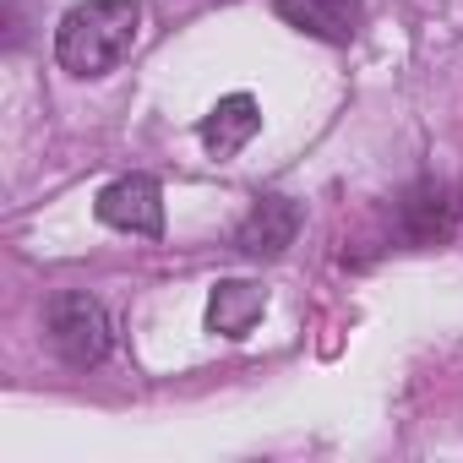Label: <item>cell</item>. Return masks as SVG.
Listing matches in <instances>:
<instances>
[{"mask_svg":"<svg viewBox=\"0 0 463 463\" xmlns=\"http://www.w3.org/2000/svg\"><path fill=\"white\" fill-rule=\"evenodd\" d=\"M458 229V191L441 180H420L398 202V235L409 246H436Z\"/></svg>","mask_w":463,"mask_h":463,"instance_id":"4","label":"cell"},{"mask_svg":"<svg viewBox=\"0 0 463 463\" xmlns=\"http://www.w3.org/2000/svg\"><path fill=\"white\" fill-rule=\"evenodd\" d=\"M273 12L322 44H349L365 23V0H273Z\"/></svg>","mask_w":463,"mask_h":463,"instance_id":"5","label":"cell"},{"mask_svg":"<svg viewBox=\"0 0 463 463\" xmlns=\"http://www.w3.org/2000/svg\"><path fill=\"white\" fill-rule=\"evenodd\" d=\"M262 311H268V289L251 279H223L207 295V327L223 338H246L262 322Z\"/></svg>","mask_w":463,"mask_h":463,"instance_id":"7","label":"cell"},{"mask_svg":"<svg viewBox=\"0 0 463 463\" xmlns=\"http://www.w3.org/2000/svg\"><path fill=\"white\" fill-rule=\"evenodd\" d=\"M295 235H300V207L289 196H257V207L246 213L235 246L246 257H284L295 246Z\"/></svg>","mask_w":463,"mask_h":463,"instance_id":"6","label":"cell"},{"mask_svg":"<svg viewBox=\"0 0 463 463\" xmlns=\"http://www.w3.org/2000/svg\"><path fill=\"white\" fill-rule=\"evenodd\" d=\"M137 28H142L137 0H88V6H71L55 28V61L71 77H104L131 55Z\"/></svg>","mask_w":463,"mask_h":463,"instance_id":"1","label":"cell"},{"mask_svg":"<svg viewBox=\"0 0 463 463\" xmlns=\"http://www.w3.org/2000/svg\"><path fill=\"white\" fill-rule=\"evenodd\" d=\"M93 213L109 229H126V235H153L158 241L164 235V185L153 175H120V180H109L99 191Z\"/></svg>","mask_w":463,"mask_h":463,"instance_id":"3","label":"cell"},{"mask_svg":"<svg viewBox=\"0 0 463 463\" xmlns=\"http://www.w3.org/2000/svg\"><path fill=\"white\" fill-rule=\"evenodd\" d=\"M44 327H50V344L66 365L77 371H93L109 360L115 349V327H109V311L88 295V289H61L50 306H44Z\"/></svg>","mask_w":463,"mask_h":463,"instance_id":"2","label":"cell"},{"mask_svg":"<svg viewBox=\"0 0 463 463\" xmlns=\"http://www.w3.org/2000/svg\"><path fill=\"white\" fill-rule=\"evenodd\" d=\"M257 131H262V109H257L251 93H229V99H218V104L207 109V120H202V142H207L218 158L241 153Z\"/></svg>","mask_w":463,"mask_h":463,"instance_id":"8","label":"cell"}]
</instances>
